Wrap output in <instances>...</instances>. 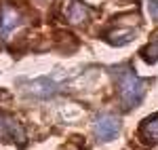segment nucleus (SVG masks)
Returning a JSON list of instances; mask_svg holds the SVG:
<instances>
[{
	"mask_svg": "<svg viewBox=\"0 0 158 150\" xmlns=\"http://www.w3.org/2000/svg\"><path fill=\"white\" fill-rule=\"evenodd\" d=\"M141 55H143V59H146V62H150V63L156 62V59H158V38H156V40H152V42L148 45Z\"/></svg>",
	"mask_w": 158,
	"mask_h": 150,
	"instance_id": "obj_8",
	"label": "nucleus"
},
{
	"mask_svg": "<svg viewBox=\"0 0 158 150\" xmlns=\"http://www.w3.org/2000/svg\"><path fill=\"white\" fill-rule=\"evenodd\" d=\"M118 131H120V118L114 114H103L95 121V135L99 139L110 142L118 135Z\"/></svg>",
	"mask_w": 158,
	"mask_h": 150,
	"instance_id": "obj_2",
	"label": "nucleus"
},
{
	"mask_svg": "<svg viewBox=\"0 0 158 150\" xmlns=\"http://www.w3.org/2000/svg\"><path fill=\"white\" fill-rule=\"evenodd\" d=\"M30 91L38 95V97H51L55 91H57V85H55V80L53 78H36L32 85H30Z\"/></svg>",
	"mask_w": 158,
	"mask_h": 150,
	"instance_id": "obj_5",
	"label": "nucleus"
},
{
	"mask_svg": "<svg viewBox=\"0 0 158 150\" xmlns=\"http://www.w3.org/2000/svg\"><path fill=\"white\" fill-rule=\"evenodd\" d=\"M150 13H152L154 19H158V2L156 0H150Z\"/></svg>",
	"mask_w": 158,
	"mask_h": 150,
	"instance_id": "obj_9",
	"label": "nucleus"
},
{
	"mask_svg": "<svg viewBox=\"0 0 158 150\" xmlns=\"http://www.w3.org/2000/svg\"><path fill=\"white\" fill-rule=\"evenodd\" d=\"M19 25V13L11 6H2L0 9V40H4L6 34Z\"/></svg>",
	"mask_w": 158,
	"mask_h": 150,
	"instance_id": "obj_4",
	"label": "nucleus"
},
{
	"mask_svg": "<svg viewBox=\"0 0 158 150\" xmlns=\"http://www.w3.org/2000/svg\"><path fill=\"white\" fill-rule=\"evenodd\" d=\"M0 139H13L17 144L25 139L23 127L19 125V121L13 118V116H6L2 112H0Z\"/></svg>",
	"mask_w": 158,
	"mask_h": 150,
	"instance_id": "obj_3",
	"label": "nucleus"
},
{
	"mask_svg": "<svg viewBox=\"0 0 158 150\" xmlns=\"http://www.w3.org/2000/svg\"><path fill=\"white\" fill-rule=\"evenodd\" d=\"M141 138L148 139V142H158V114L156 116H150L143 121V125L139 129Z\"/></svg>",
	"mask_w": 158,
	"mask_h": 150,
	"instance_id": "obj_6",
	"label": "nucleus"
},
{
	"mask_svg": "<svg viewBox=\"0 0 158 150\" xmlns=\"http://www.w3.org/2000/svg\"><path fill=\"white\" fill-rule=\"evenodd\" d=\"M89 11H86V6L82 2H78V0H74L72 4H70V11H68V19L72 21V24H80V21H85Z\"/></svg>",
	"mask_w": 158,
	"mask_h": 150,
	"instance_id": "obj_7",
	"label": "nucleus"
},
{
	"mask_svg": "<svg viewBox=\"0 0 158 150\" xmlns=\"http://www.w3.org/2000/svg\"><path fill=\"white\" fill-rule=\"evenodd\" d=\"M116 74H118V91H120V97L124 101V106L127 108L137 106L139 101L143 100V95H146V91H148V85L152 80L139 78L131 68H120Z\"/></svg>",
	"mask_w": 158,
	"mask_h": 150,
	"instance_id": "obj_1",
	"label": "nucleus"
}]
</instances>
